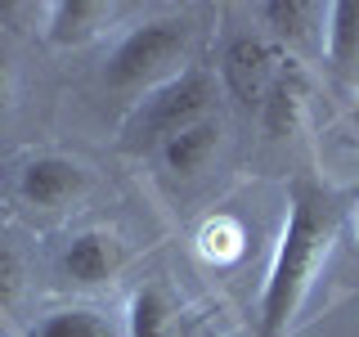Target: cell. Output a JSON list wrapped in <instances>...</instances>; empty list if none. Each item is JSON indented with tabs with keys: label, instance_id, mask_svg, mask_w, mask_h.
Returning a JSON list of instances; mask_svg holds the SVG:
<instances>
[{
	"label": "cell",
	"instance_id": "1",
	"mask_svg": "<svg viewBox=\"0 0 359 337\" xmlns=\"http://www.w3.org/2000/svg\"><path fill=\"white\" fill-rule=\"evenodd\" d=\"M337 225H341V207H337L328 189L314 185V180H292L287 216L261 288V310H256L261 315V337H283L287 324L297 319L310 284L319 279V270L337 243Z\"/></svg>",
	"mask_w": 359,
	"mask_h": 337
},
{
	"label": "cell",
	"instance_id": "2",
	"mask_svg": "<svg viewBox=\"0 0 359 337\" xmlns=\"http://www.w3.org/2000/svg\"><path fill=\"white\" fill-rule=\"evenodd\" d=\"M211 99H216V81H211L202 67H189V72L171 77L166 86H157L140 108H135L126 135L135 144H157L162 149L175 131L194 126V121L207 117Z\"/></svg>",
	"mask_w": 359,
	"mask_h": 337
},
{
	"label": "cell",
	"instance_id": "3",
	"mask_svg": "<svg viewBox=\"0 0 359 337\" xmlns=\"http://www.w3.org/2000/svg\"><path fill=\"white\" fill-rule=\"evenodd\" d=\"M189 45V22L184 18H149L144 27L126 32L117 41V50L108 54L104 81L112 90H135L144 81H153L162 67H171Z\"/></svg>",
	"mask_w": 359,
	"mask_h": 337
},
{
	"label": "cell",
	"instance_id": "4",
	"mask_svg": "<svg viewBox=\"0 0 359 337\" xmlns=\"http://www.w3.org/2000/svg\"><path fill=\"white\" fill-rule=\"evenodd\" d=\"M220 72H224V86L233 90V99L252 108V104L265 99L269 81L278 77V50L269 41H261V37H238V41H229V50H224Z\"/></svg>",
	"mask_w": 359,
	"mask_h": 337
},
{
	"label": "cell",
	"instance_id": "5",
	"mask_svg": "<svg viewBox=\"0 0 359 337\" xmlns=\"http://www.w3.org/2000/svg\"><path fill=\"white\" fill-rule=\"evenodd\" d=\"M81 180H86L81 166L67 162V157H32L18 176V194L32 207L54 211V207H63V202H72L81 194Z\"/></svg>",
	"mask_w": 359,
	"mask_h": 337
},
{
	"label": "cell",
	"instance_id": "6",
	"mask_svg": "<svg viewBox=\"0 0 359 337\" xmlns=\"http://www.w3.org/2000/svg\"><path fill=\"white\" fill-rule=\"evenodd\" d=\"M117 265H121V247L104 230H86L63 247V275L72 279V284H86V288L108 284V279L117 275Z\"/></svg>",
	"mask_w": 359,
	"mask_h": 337
},
{
	"label": "cell",
	"instance_id": "7",
	"mask_svg": "<svg viewBox=\"0 0 359 337\" xmlns=\"http://www.w3.org/2000/svg\"><path fill=\"white\" fill-rule=\"evenodd\" d=\"M216 149H220V121L202 117V121H194V126L175 131L171 140L162 144V162H166L171 176H198L202 166L216 157Z\"/></svg>",
	"mask_w": 359,
	"mask_h": 337
},
{
	"label": "cell",
	"instance_id": "8",
	"mask_svg": "<svg viewBox=\"0 0 359 337\" xmlns=\"http://www.w3.org/2000/svg\"><path fill=\"white\" fill-rule=\"evenodd\" d=\"M117 9L99 0H59L50 5V41L54 45H86L112 22Z\"/></svg>",
	"mask_w": 359,
	"mask_h": 337
},
{
	"label": "cell",
	"instance_id": "9",
	"mask_svg": "<svg viewBox=\"0 0 359 337\" xmlns=\"http://www.w3.org/2000/svg\"><path fill=\"white\" fill-rule=\"evenodd\" d=\"M301 112H306V81H301L297 67H278V77L269 81L265 99H261V117L269 135H292L301 126Z\"/></svg>",
	"mask_w": 359,
	"mask_h": 337
},
{
	"label": "cell",
	"instance_id": "10",
	"mask_svg": "<svg viewBox=\"0 0 359 337\" xmlns=\"http://www.w3.org/2000/svg\"><path fill=\"white\" fill-rule=\"evenodd\" d=\"M126 333L130 337H175V301L162 284H149L130 297Z\"/></svg>",
	"mask_w": 359,
	"mask_h": 337
},
{
	"label": "cell",
	"instance_id": "11",
	"mask_svg": "<svg viewBox=\"0 0 359 337\" xmlns=\"http://www.w3.org/2000/svg\"><path fill=\"white\" fill-rule=\"evenodd\" d=\"M261 18L269 22V32L278 41L301 45V41H314V27H319V18H328V9L314 5V0H265Z\"/></svg>",
	"mask_w": 359,
	"mask_h": 337
},
{
	"label": "cell",
	"instance_id": "12",
	"mask_svg": "<svg viewBox=\"0 0 359 337\" xmlns=\"http://www.w3.org/2000/svg\"><path fill=\"white\" fill-rule=\"evenodd\" d=\"M328 59L341 72L359 67V0L328 5Z\"/></svg>",
	"mask_w": 359,
	"mask_h": 337
},
{
	"label": "cell",
	"instance_id": "13",
	"mask_svg": "<svg viewBox=\"0 0 359 337\" xmlns=\"http://www.w3.org/2000/svg\"><path fill=\"white\" fill-rule=\"evenodd\" d=\"M27 337H117V329L104 319L99 310L72 306V310H54L41 324H32Z\"/></svg>",
	"mask_w": 359,
	"mask_h": 337
},
{
	"label": "cell",
	"instance_id": "14",
	"mask_svg": "<svg viewBox=\"0 0 359 337\" xmlns=\"http://www.w3.org/2000/svg\"><path fill=\"white\" fill-rule=\"evenodd\" d=\"M198 243H202V256H211V261H233L243 252V225L229 216H216L202 225Z\"/></svg>",
	"mask_w": 359,
	"mask_h": 337
},
{
	"label": "cell",
	"instance_id": "15",
	"mask_svg": "<svg viewBox=\"0 0 359 337\" xmlns=\"http://www.w3.org/2000/svg\"><path fill=\"white\" fill-rule=\"evenodd\" d=\"M18 284H22V261H18L14 247L0 243V306H9V301H14Z\"/></svg>",
	"mask_w": 359,
	"mask_h": 337
},
{
	"label": "cell",
	"instance_id": "16",
	"mask_svg": "<svg viewBox=\"0 0 359 337\" xmlns=\"http://www.w3.org/2000/svg\"><path fill=\"white\" fill-rule=\"evenodd\" d=\"M9 90H14V72H9V54L0 50V117L9 108Z\"/></svg>",
	"mask_w": 359,
	"mask_h": 337
},
{
	"label": "cell",
	"instance_id": "17",
	"mask_svg": "<svg viewBox=\"0 0 359 337\" xmlns=\"http://www.w3.org/2000/svg\"><path fill=\"white\" fill-rule=\"evenodd\" d=\"M355 126H359V108H355Z\"/></svg>",
	"mask_w": 359,
	"mask_h": 337
},
{
	"label": "cell",
	"instance_id": "18",
	"mask_svg": "<svg viewBox=\"0 0 359 337\" xmlns=\"http://www.w3.org/2000/svg\"><path fill=\"white\" fill-rule=\"evenodd\" d=\"M355 230H359V220H355Z\"/></svg>",
	"mask_w": 359,
	"mask_h": 337
},
{
	"label": "cell",
	"instance_id": "19",
	"mask_svg": "<svg viewBox=\"0 0 359 337\" xmlns=\"http://www.w3.org/2000/svg\"><path fill=\"white\" fill-rule=\"evenodd\" d=\"M233 337H243V333H233Z\"/></svg>",
	"mask_w": 359,
	"mask_h": 337
}]
</instances>
